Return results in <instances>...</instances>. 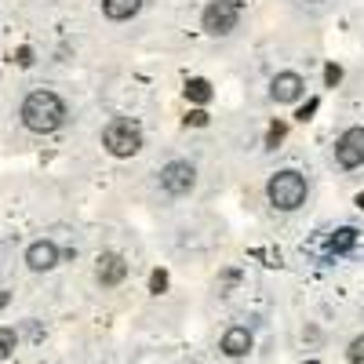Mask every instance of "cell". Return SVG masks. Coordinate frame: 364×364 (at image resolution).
I'll list each match as a JSON object with an SVG mask.
<instances>
[{"instance_id": "1", "label": "cell", "mask_w": 364, "mask_h": 364, "mask_svg": "<svg viewBox=\"0 0 364 364\" xmlns=\"http://www.w3.org/2000/svg\"><path fill=\"white\" fill-rule=\"evenodd\" d=\"M22 124L29 132H55L66 124V102L55 95V91H33V95H26L22 102Z\"/></svg>"}, {"instance_id": "2", "label": "cell", "mask_w": 364, "mask_h": 364, "mask_svg": "<svg viewBox=\"0 0 364 364\" xmlns=\"http://www.w3.org/2000/svg\"><path fill=\"white\" fill-rule=\"evenodd\" d=\"M102 146L109 149L113 157H135L142 149V128L135 124L132 117H113L109 124L102 128Z\"/></svg>"}, {"instance_id": "3", "label": "cell", "mask_w": 364, "mask_h": 364, "mask_svg": "<svg viewBox=\"0 0 364 364\" xmlns=\"http://www.w3.org/2000/svg\"><path fill=\"white\" fill-rule=\"evenodd\" d=\"M266 197L273 208H281V211H295L302 200H306V178H302L299 171H277L269 182H266Z\"/></svg>"}, {"instance_id": "4", "label": "cell", "mask_w": 364, "mask_h": 364, "mask_svg": "<svg viewBox=\"0 0 364 364\" xmlns=\"http://www.w3.org/2000/svg\"><path fill=\"white\" fill-rule=\"evenodd\" d=\"M237 18H240L237 0H211V4L204 8V15H200V26L211 37H226V33L237 29Z\"/></svg>"}, {"instance_id": "5", "label": "cell", "mask_w": 364, "mask_h": 364, "mask_svg": "<svg viewBox=\"0 0 364 364\" xmlns=\"http://www.w3.org/2000/svg\"><path fill=\"white\" fill-rule=\"evenodd\" d=\"M193 182H197V171H193L190 161H168V164L161 168V186H164V193H171V197L190 193Z\"/></svg>"}, {"instance_id": "6", "label": "cell", "mask_w": 364, "mask_h": 364, "mask_svg": "<svg viewBox=\"0 0 364 364\" xmlns=\"http://www.w3.org/2000/svg\"><path fill=\"white\" fill-rule=\"evenodd\" d=\"M336 161H339V168H360L364 164V128L343 132V139L336 142Z\"/></svg>"}, {"instance_id": "7", "label": "cell", "mask_w": 364, "mask_h": 364, "mask_svg": "<svg viewBox=\"0 0 364 364\" xmlns=\"http://www.w3.org/2000/svg\"><path fill=\"white\" fill-rule=\"evenodd\" d=\"M95 277H99V284H120L128 277V262H124V255H117V252H102L99 255V266H95Z\"/></svg>"}, {"instance_id": "8", "label": "cell", "mask_w": 364, "mask_h": 364, "mask_svg": "<svg viewBox=\"0 0 364 364\" xmlns=\"http://www.w3.org/2000/svg\"><path fill=\"white\" fill-rule=\"evenodd\" d=\"M302 91H306V80H302L299 73H277L269 84V95L273 102H295Z\"/></svg>"}, {"instance_id": "9", "label": "cell", "mask_w": 364, "mask_h": 364, "mask_svg": "<svg viewBox=\"0 0 364 364\" xmlns=\"http://www.w3.org/2000/svg\"><path fill=\"white\" fill-rule=\"evenodd\" d=\"M26 262H29V269H37V273L55 269L58 266V248L51 245V240H33V245L26 248Z\"/></svg>"}, {"instance_id": "10", "label": "cell", "mask_w": 364, "mask_h": 364, "mask_svg": "<svg viewBox=\"0 0 364 364\" xmlns=\"http://www.w3.org/2000/svg\"><path fill=\"white\" fill-rule=\"evenodd\" d=\"M357 240H360V230L353 226H343L336 233H328V245H324V255L328 259H336V255H350L357 248Z\"/></svg>"}, {"instance_id": "11", "label": "cell", "mask_w": 364, "mask_h": 364, "mask_svg": "<svg viewBox=\"0 0 364 364\" xmlns=\"http://www.w3.org/2000/svg\"><path fill=\"white\" fill-rule=\"evenodd\" d=\"M248 350H252V331L248 328L237 324V328H230L226 336H223V353L226 357H245Z\"/></svg>"}, {"instance_id": "12", "label": "cell", "mask_w": 364, "mask_h": 364, "mask_svg": "<svg viewBox=\"0 0 364 364\" xmlns=\"http://www.w3.org/2000/svg\"><path fill=\"white\" fill-rule=\"evenodd\" d=\"M139 4H142V0H102V11L113 22H124V18H132L139 11Z\"/></svg>"}, {"instance_id": "13", "label": "cell", "mask_w": 364, "mask_h": 364, "mask_svg": "<svg viewBox=\"0 0 364 364\" xmlns=\"http://www.w3.org/2000/svg\"><path fill=\"white\" fill-rule=\"evenodd\" d=\"M186 99L197 102V109H200L204 102H211V84H208L204 77H190V80H186Z\"/></svg>"}, {"instance_id": "14", "label": "cell", "mask_w": 364, "mask_h": 364, "mask_svg": "<svg viewBox=\"0 0 364 364\" xmlns=\"http://www.w3.org/2000/svg\"><path fill=\"white\" fill-rule=\"evenodd\" d=\"M15 331L11 328H0V360H4V357H11V350H15Z\"/></svg>"}, {"instance_id": "15", "label": "cell", "mask_w": 364, "mask_h": 364, "mask_svg": "<svg viewBox=\"0 0 364 364\" xmlns=\"http://www.w3.org/2000/svg\"><path fill=\"white\" fill-rule=\"evenodd\" d=\"M164 288H168V273H164V269H154V273H149V291L161 295Z\"/></svg>"}, {"instance_id": "16", "label": "cell", "mask_w": 364, "mask_h": 364, "mask_svg": "<svg viewBox=\"0 0 364 364\" xmlns=\"http://www.w3.org/2000/svg\"><path fill=\"white\" fill-rule=\"evenodd\" d=\"M350 364H364V336H357L350 343Z\"/></svg>"}, {"instance_id": "17", "label": "cell", "mask_w": 364, "mask_h": 364, "mask_svg": "<svg viewBox=\"0 0 364 364\" xmlns=\"http://www.w3.org/2000/svg\"><path fill=\"white\" fill-rule=\"evenodd\" d=\"M339 80H343V70H339L336 63H328V66H324V84H331V87H336Z\"/></svg>"}, {"instance_id": "18", "label": "cell", "mask_w": 364, "mask_h": 364, "mask_svg": "<svg viewBox=\"0 0 364 364\" xmlns=\"http://www.w3.org/2000/svg\"><path fill=\"white\" fill-rule=\"evenodd\" d=\"M284 132H288V128H284V124H273V128H269V132H266V146H273V149H277V142H281V139H284Z\"/></svg>"}, {"instance_id": "19", "label": "cell", "mask_w": 364, "mask_h": 364, "mask_svg": "<svg viewBox=\"0 0 364 364\" xmlns=\"http://www.w3.org/2000/svg\"><path fill=\"white\" fill-rule=\"evenodd\" d=\"M186 124H193V128H204V124H208V113H204V109H193V113L186 117Z\"/></svg>"}, {"instance_id": "20", "label": "cell", "mask_w": 364, "mask_h": 364, "mask_svg": "<svg viewBox=\"0 0 364 364\" xmlns=\"http://www.w3.org/2000/svg\"><path fill=\"white\" fill-rule=\"evenodd\" d=\"M15 63H18V66H29V63H33V51H29V48H18V51H15Z\"/></svg>"}, {"instance_id": "21", "label": "cell", "mask_w": 364, "mask_h": 364, "mask_svg": "<svg viewBox=\"0 0 364 364\" xmlns=\"http://www.w3.org/2000/svg\"><path fill=\"white\" fill-rule=\"evenodd\" d=\"M314 109H317V99H310V102H306V106H302V109H299L295 117H299V120H310V113H314Z\"/></svg>"}, {"instance_id": "22", "label": "cell", "mask_w": 364, "mask_h": 364, "mask_svg": "<svg viewBox=\"0 0 364 364\" xmlns=\"http://www.w3.org/2000/svg\"><path fill=\"white\" fill-rule=\"evenodd\" d=\"M4 306H8V295H4V291H0V310H4Z\"/></svg>"}, {"instance_id": "23", "label": "cell", "mask_w": 364, "mask_h": 364, "mask_svg": "<svg viewBox=\"0 0 364 364\" xmlns=\"http://www.w3.org/2000/svg\"><path fill=\"white\" fill-rule=\"evenodd\" d=\"M357 208H364V193H360V197H357Z\"/></svg>"}, {"instance_id": "24", "label": "cell", "mask_w": 364, "mask_h": 364, "mask_svg": "<svg viewBox=\"0 0 364 364\" xmlns=\"http://www.w3.org/2000/svg\"><path fill=\"white\" fill-rule=\"evenodd\" d=\"M306 364H317V360H306Z\"/></svg>"}]
</instances>
